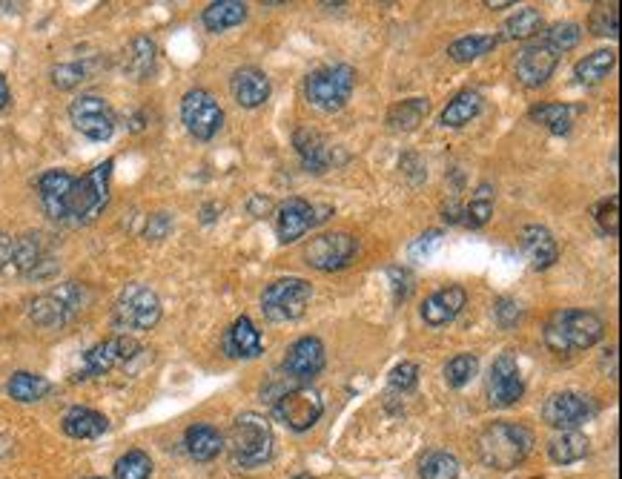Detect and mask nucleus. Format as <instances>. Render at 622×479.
I'll return each mask as SVG.
<instances>
[{"label": "nucleus", "instance_id": "nucleus-1", "mask_svg": "<svg viewBox=\"0 0 622 479\" xmlns=\"http://www.w3.org/2000/svg\"><path fill=\"white\" fill-rule=\"evenodd\" d=\"M605 333V325L591 310H557L545 325V345L554 353H580L594 348Z\"/></svg>", "mask_w": 622, "mask_h": 479}, {"label": "nucleus", "instance_id": "nucleus-2", "mask_svg": "<svg viewBox=\"0 0 622 479\" xmlns=\"http://www.w3.org/2000/svg\"><path fill=\"white\" fill-rule=\"evenodd\" d=\"M534 451V434L514 422H494L479 436V459L494 471H511Z\"/></svg>", "mask_w": 622, "mask_h": 479}, {"label": "nucleus", "instance_id": "nucleus-3", "mask_svg": "<svg viewBox=\"0 0 622 479\" xmlns=\"http://www.w3.org/2000/svg\"><path fill=\"white\" fill-rule=\"evenodd\" d=\"M109 178H112V161H104L95 170L75 178L64 198L61 221L86 224V221L101 216V210L107 207L109 201Z\"/></svg>", "mask_w": 622, "mask_h": 479}, {"label": "nucleus", "instance_id": "nucleus-4", "mask_svg": "<svg viewBox=\"0 0 622 479\" xmlns=\"http://www.w3.org/2000/svg\"><path fill=\"white\" fill-rule=\"evenodd\" d=\"M227 445H230V457L238 468H261L273 457L276 436L264 416L241 414L230 428Z\"/></svg>", "mask_w": 622, "mask_h": 479}, {"label": "nucleus", "instance_id": "nucleus-5", "mask_svg": "<svg viewBox=\"0 0 622 479\" xmlns=\"http://www.w3.org/2000/svg\"><path fill=\"white\" fill-rule=\"evenodd\" d=\"M356 87V69L347 64L322 66L307 75L304 81V98L322 112H339L347 107Z\"/></svg>", "mask_w": 622, "mask_h": 479}, {"label": "nucleus", "instance_id": "nucleus-6", "mask_svg": "<svg viewBox=\"0 0 622 479\" xmlns=\"http://www.w3.org/2000/svg\"><path fill=\"white\" fill-rule=\"evenodd\" d=\"M89 302V290L84 284L66 282L58 284L55 290L41 293L32 305H29V316L38 327L55 330V327L69 325Z\"/></svg>", "mask_w": 622, "mask_h": 479}, {"label": "nucleus", "instance_id": "nucleus-7", "mask_svg": "<svg viewBox=\"0 0 622 479\" xmlns=\"http://www.w3.org/2000/svg\"><path fill=\"white\" fill-rule=\"evenodd\" d=\"M161 322V299L147 284H127L115 302V325L127 330H152Z\"/></svg>", "mask_w": 622, "mask_h": 479}, {"label": "nucleus", "instance_id": "nucleus-8", "mask_svg": "<svg viewBox=\"0 0 622 479\" xmlns=\"http://www.w3.org/2000/svg\"><path fill=\"white\" fill-rule=\"evenodd\" d=\"M313 287L304 279H279L261 296V310L270 322H296L310 305Z\"/></svg>", "mask_w": 622, "mask_h": 479}, {"label": "nucleus", "instance_id": "nucleus-9", "mask_svg": "<svg viewBox=\"0 0 622 479\" xmlns=\"http://www.w3.org/2000/svg\"><path fill=\"white\" fill-rule=\"evenodd\" d=\"M273 414L293 431H310L322 419L324 402L319 391H313L310 385H296V388L284 391L276 399Z\"/></svg>", "mask_w": 622, "mask_h": 479}, {"label": "nucleus", "instance_id": "nucleus-10", "mask_svg": "<svg viewBox=\"0 0 622 479\" xmlns=\"http://www.w3.org/2000/svg\"><path fill=\"white\" fill-rule=\"evenodd\" d=\"M181 121L198 141H210L224 124V112L207 89H190L181 101Z\"/></svg>", "mask_w": 622, "mask_h": 479}, {"label": "nucleus", "instance_id": "nucleus-11", "mask_svg": "<svg viewBox=\"0 0 622 479\" xmlns=\"http://www.w3.org/2000/svg\"><path fill=\"white\" fill-rule=\"evenodd\" d=\"M69 118H72V127L86 135L89 141H109L115 132V112L98 95L75 98L69 107Z\"/></svg>", "mask_w": 622, "mask_h": 479}, {"label": "nucleus", "instance_id": "nucleus-12", "mask_svg": "<svg viewBox=\"0 0 622 479\" xmlns=\"http://www.w3.org/2000/svg\"><path fill=\"white\" fill-rule=\"evenodd\" d=\"M356 256V239L350 233H322L307 244L304 259L310 267L322 270V273H333L350 264Z\"/></svg>", "mask_w": 622, "mask_h": 479}, {"label": "nucleus", "instance_id": "nucleus-13", "mask_svg": "<svg viewBox=\"0 0 622 479\" xmlns=\"http://www.w3.org/2000/svg\"><path fill=\"white\" fill-rule=\"evenodd\" d=\"M12 273H21L29 279H49L58 273V262L52 259L41 233H26L21 239H15Z\"/></svg>", "mask_w": 622, "mask_h": 479}, {"label": "nucleus", "instance_id": "nucleus-14", "mask_svg": "<svg viewBox=\"0 0 622 479\" xmlns=\"http://www.w3.org/2000/svg\"><path fill=\"white\" fill-rule=\"evenodd\" d=\"M522 376H519V362H516L514 353H502L496 356L494 365H491V376H488V396H491V405L496 408H511L522 399Z\"/></svg>", "mask_w": 622, "mask_h": 479}, {"label": "nucleus", "instance_id": "nucleus-15", "mask_svg": "<svg viewBox=\"0 0 622 479\" xmlns=\"http://www.w3.org/2000/svg\"><path fill=\"white\" fill-rule=\"evenodd\" d=\"M138 353H141V345L132 336H112V339L98 342L92 350H86L84 373L86 376H101V373H109L118 365L132 362Z\"/></svg>", "mask_w": 622, "mask_h": 479}, {"label": "nucleus", "instance_id": "nucleus-16", "mask_svg": "<svg viewBox=\"0 0 622 479\" xmlns=\"http://www.w3.org/2000/svg\"><path fill=\"white\" fill-rule=\"evenodd\" d=\"M324 345L319 336H304L299 339L293 348L287 350L284 362H281V371L287 373V379H293L296 385L310 382L313 376H319L324 371Z\"/></svg>", "mask_w": 622, "mask_h": 479}, {"label": "nucleus", "instance_id": "nucleus-17", "mask_svg": "<svg viewBox=\"0 0 622 479\" xmlns=\"http://www.w3.org/2000/svg\"><path fill=\"white\" fill-rule=\"evenodd\" d=\"M559 64V55L545 44V41H537V44H528L519 55H516V78L519 84L528 89L542 87Z\"/></svg>", "mask_w": 622, "mask_h": 479}, {"label": "nucleus", "instance_id": "nucleus-18", "mask_svg": "<svg viewBox=\"0 0 622 479\" xmlns=\"http://www.w3.org/2000/svg\"><path fill=\"white\" fill-rule=\"evenodd\" d=\"M588 416H591V402L580 393H554L542 408V419L559 431H577Z\"/></svg>", "mask_w": 622, "mask_h": 479}, {"label": "nucleus", "instance_id": "nucleus-19", "mask_svg": "<svg viewBox=\"0 0 622 479\" xmlns=\"http://www.w3.org/2000/svg\"><path fill=\"white\" fill-rule=\"evenodd\" d=\"M322 218L316 216V207L304 198H287L279 207V221H276V233L281 244H293L299 241L310 227H316Z\"/></svg>", "mask_w": 622, "mask_h": 479}, {"label": "nucleus", "instance_id": "nucleus-20", "mask_svg": "<svg viewBox=\"0 0 622 479\" xmlns=\"http://www.w3.org/2000/svg\"><path fill=\"white\" fill-rule=\"evenodd\" d=\"M468 302V293L462 290V287H442V290H436L433 296L425 299V305H422V319L428 322L430 327H442V325H451L453 319L462 313V307Z\"/></svg>", "mask_w": 622, "mask_h": 479}, {"label": "nucleus", "instance_id": "nucleus-21", "mask_svg": "<svg viewBox=\"0 0 622 479\" xmlns=\"http://www.w3.org/2000/svg\"><path fill=\"white\" fill-rule=\"evenodd\" d=\"M519 244H522V253L534 270H548L559 259V244L548 227H539V224L525 227Z\"/></svg>", "mask_w": 622, "mask_h": 479}, {"label": "nucleus", "instance_id": "nucleus-22", "mask_svg": "<svg viewBox=\"0 0 622 479\" xmlns=\"http://www.w3.org/2000/svg\"><path fill=\"white\" fill-rule=\"evenodd\" d=\"M233 95H236L238 107H261L270 98V78L256 66H244L233 75Z\"/></svg>", "mask_w": 622, "mask_h": 479}, {"label": "nucleus", "instance_id": "nucleus-23", "mask_svg": "<svg viewBox=\"0 0 622 479\" xmlns=\"http://www.w3.org/2000/svg\"><path fill=\"white\" fill-rule=\"evenodd\" d=\"M293 144H296V153H299L301 164H304V170H307V173L322 175L330 170V164H333V153H330L327 141H324L319 132L299 130L296 132V138H293Z\"/></svg>", "mask_w": 622, "mask_h": 479}, {"label": "nucleus", "instance_id": "nucleus-24", "mask_svg": "<svg viewBox=\"0 0 622 479\" xmlns=\"http://www.w3.org/2000/svg\"><path fill=\"white\" fill-rule=\"evenodd\" d=\"M224 348H227V353L233 359H256V356H261V350H264V342H261V333L256 330V325L247 316H241L227 330Z\"/></svg>", "mask_w": 622, "mask_h": 479}, {"label": "nucleus", "instance_id": "nucleus-25", "mask_svg": "<svg viewBox=\"0 0 622 479\" xmlns=\"http://www.w3.org/2000/svg\"><path fill=\"white\" fill-rule=\"evenodd\" d=\"M75 175L64 173V170H49L41 175L38 181V193H41V204L46 216L52 221H61V210H64V198L72 187Z\"/></svg>", "mask_w": 622, "mask_h": 479}, {"label": "nucleus", "instance_id": "nucleus-26", "mask_svg": "<svg viewBox=\"0 0 622 479\" xmlns=\"http://www.w3.org/2000/svg\"><path fill=\"white\" fill-rule=\"evenodd\" d=\"M109 428V419L92 408H69L64 414V434L72 439H95Z\"/></svg>", "mask_w": 622, "mask_h": 479}, {"label": "nucleus", "instance_id": "nucleus-27", "mask_svg": "<svg viewBox=\"0 0 622 479\" xmlns=\"http://www.w3.org/2000/svg\"><path fill=\"white\" fill-rule=\"evenodd\" d=\"M204 26L210 32H227L238 23L247 21V3H238V0H218V3H210L201 15Z\"/></svg>", "mask_w": 622, "mask_h": 479}, {"label": "nucleus", "instance_id": "nucleus-28", "mask_svg": "<svg viewBox=\"0 0 622 479\" xmlns=\"http://www.w3.org/2000/svg\"><path fill=\"white\" fill-rule=\"evenodd\" d=\"M588 448H591V442H588L585 434H580V431H562V434L548 442V457L554 459L557 465H574V462L588 457Z\"/></svg>", "mask_w": 622, "mask_h": 479}, {"label": "nucleus", "instance_id": "nucleus-29", "mask_svg": "<svg viewBox=\"0 0 622 479\" xmlns=\"http://www.w3.org/2000/svg\"><path fill=\"white\" fill-rule=\"evenodd\" d=\"M479 112H482V95L476 89H462L451 104L445 107V112H442V127L459 130V127L471 124Z\"/></svg>", "mask_w": 622, "mask_h": 479}, {"label": "nucleus", "instance_id": "nucleus-30", "mask_svg": "<svg viewBox=\"0 0 622 479\" xmlns=\"http://www.w3.org/2000/svg\"><path fill=\"white\" fill-rule=\"evenodd\" d=\"M184 445L190 451V457L198 462H210L221 454L224 448V436L215 431L213 425H193L187 436H184Z\"/></svg>", "mask_w": 622, "mask_h": 479}, {"label": "nucleus", "instance_id": "nucleus-31", "mask_svg": "<svg viewBox=\"0 0 622 479\" xmlns=\"http://www.w3.org/2000/svg\"><path fill=\"white\" fill-rule=\"evenodd\" d=\"M617 64V52L614 49H597L591 55H585L580 64L574 66V75L580 84H600L608 78V72Z\"/></svg>", "mask_w": 622, "mask_h": 479}, {"label": "nucleus", "instance_id": "nucleus-32", "mask_svg": "<svg viewBox=\"0 0 622 479\" xmlns=\"http://www.w3.org/2000/svg\"><path fill=\"white\" fill-rule=\"evenodd\" d=\"M428 109H430L428 98H408V101L396 104V107L387 112V124L399 132L419 130V124L425 121Z\"/></svg>", "mask_w": 622, "mask_h": 479}, {"label": "nucleus", "instance_id": "nucleus-33", "mask_svg": "<svg viewBox=\"0 0 622 479\" xmlns=\"http://www.w3.org/2000/svg\"><path fill=\"white\" fill-rule=\"evenodd\" d=\"M577 107H568V104H542V107L531 109V121L542 124L545 130H551L554 135H565L574 127V118H577Z\"/></svg>", "mask_w": 622, "mask_h": 479}, {"label": "nucleus", "instance_id": "nucleus-34", "mask_svg": "<svg viewBox=\"0 0 622 479\" xmlns=\"http://www.w3.org/2000/svg\"><path fill=\"white\" fill-rule=\"evenodd\" d=\"M6 391H9V396L15 402H38V399H43L46 393L52 391V385H49V379H43L38 373L18 371L9 379Z\"/></svg>", "mask_w": 622, "mask_h": 479}, {"label": "nucleus", "instance_id": "nucleus-35", "mask_svg": "<svg viewBox=\"0 0 622 479\" xmlns=\"http://www.w3.org/2000/svg\"><path fill=\"white\" fill-rule=\"evenodd\" d=\"M152 64H155V44H152L150 38H135L129 44L127 55H124V72H127L129 78L141 81V78H147L152 72Z\"/></svg>", "mask_w": 622, "mask_h": 479}, {"label": "nucleus", "instance_id": "nucleus-36", "mask_svg": "<svg viewBox=\"0 0 622 479\" xmlns=\"http://www.w3.org/2000/svg\"><path fill=\"white\" fill-rule=\"evenodd\" d=\"M539 29H542V15H539L534 6H525V9L516 12L514 18L505 21L502 38L505 41H528V38L539 35Z\"/></svg>", "mask_w": 622, "mask_h": 479}, {"label": "nucleus", "instance_id": "nucleus-37", "mask_svg": "<svg viewBox=\"0 0 622 479\" xmlns=\"http://www.w3.org/2000/svg\"><path fill=\"white\" fill-rule=\"evenodd\" d=\"M496 44H499L496 35H471V38L453 41L451 49H448V55H451L456 64H471V61H476V58H482V55H488L491 49H496Z\"/></svg>", "mask_w": 622, "mask_h": 479}, {"label": "nucleus", "instance_id": "nucleus-38", "mask_svg": "<svg viewBox=\"0 0 622 479\" xmlns=\"http://www.w3.org/2000/svg\"><path fill=\"white\" fill-rule=\"evenodd\" d=\"M465 216V224L468 227H482L488 224V218L494 216V187L491 184H479L476 193H473L471 204L462 210Z\"/></svg>", "mask_w": 622, "mask_h": 479}, {"label": "nucleus", "instance_id": "nucleus-39", "mask_svg": "<svg viewBox=\"0 0 622 479\" xmlns=\"http://www.w3.org/2000/svg\"><path fill=\"white\" fill-rule=\"evenodd\" d=\"M476 371H479V362H476L473 353H456L451 362L445 365V382L451 388H465L476 376Z\"/></svg>", "mask_w": 622, "mask_h": 479}, {"label": "nucleus", "instance_id": "nucleus-40", "mask_svg": "<svg viewBox=\"0 0 622 479\" xmlns=\"http://www.w3.org/2000/svg\"><path fill=\"white\" fill-rule=\"evenodd\" d=\"M152 459L144 451H127L115 462V479H150Z\"/></svg>", "mask_w": 622, "mask_h": 479}, {"label": "nucleus", "instance_id": "nucleus-41", "mask_svg": "<svg viewBox=\"0 0 622 479\" xmlns=\"http://www.w3.org/2000/svg\"><path fill=\"white\" fill-rule=\"evenodd\" d=\"M459 477V459L448 451H433L422 462V479H456Z\"/></svg>", "mask_w": 622, "mask_h": 479}, {"label": "nucleus", "instance_id": "nucleus-42", "mask_svg": "<svg viewBox=\"0 0 622 479\" xmlns=\"http://www.w3.org/2000/svg\"><path fill=\"white\" fill-rule=\"evenodd\" d=\"M588 26H591V32L600 35V38H617V35H620V6H617V3H611V6L600 3V6L591 12Z\"/></svg>", "mask_w": 622, "mask_h": 479}, {"label": "nucleus", "instance_id": "nucleus-43", "mask_svg": "<svg viewBox=\"0 0 622 479\" xmlns=\"http://www.w3.org/2000/svg\"><path fill=\"white\" fill-rule=\"evenodd\" d=\"M594 218H597V224H600V230L605 236L617 239L620 236V196H611L600 201L594 207Z\"/></svg>", "mask_w": 622, "mask_h": 479}, {"label": "nucleus", "instance_id": "nucleus-44", "mask_svg": "<svg viewBox=\"0 0 622 479\" xmlns=\"http://www.w3.org/2000/svg\"><path fill=\"white\" fill-rule=\"evenodd\" d=\"M580 38H582L580 23H557V26L545 35V44L551 46L557 55H562V52H568V49H574V46L580 44Z\"/></svg>", "mask_w": 622, "mask_h": 479}, {"label": "nucleus", "instance_id": "nucleus-45", "mask_svg": "<svg viewBox=\"0 0 622 479\" xmlns=\"http://www.w3.org/2000/svg\"><path fill=\"white\" fill-rule=\"evenodd\" d=\"M84 81H89V66L86 64H61L52 69V84L58 89H75Z\"/></svg>", "mask_w": 622, "mask_h": 479}, {"label": "nucleus", "instance_id": "nucleus-46", "mask_svg": "<svg viewBox=\"0 0 622 479\" xmlns=\"http://www.w3.org/2000/svg\"><path fill=\"white\" fill-rule=\"evenodd\" d=\"M390 385L402 393L413 391V388L419 385V365H413V362H402V365H396L393 373H390Z\"/></svg>", "mask_w": 622, "mask_h": 479}, {"label": "nucleus", "instance_id": "nucleus-47", "mask_svg": "<svg viewBox=\"0 0 622 479\" xmlns=\"http://www.w3.org/2000/svg\"><path fill=\"white\" fill-rule=\"evenodd\" d=\"M439 244H442V233H439V230H430V233H425L422 239L413 241V247H410V259H413V262L430 259V256L439 250Z\"/></svg>", "mask_w": 622, "mask_h": 479}, {"label": "nucleus", "instance_id": "nucleus-48", "mask_svg": "<svg viewBox=\"0 0 622 479\" xmlns=\"http://www.w3.org/2000/svg\"><path fill=\"white\" fill-rule=\"evenodd\" d=\"M496 319H499V325L502 327H514L516 322L522 319V310H519V305L511 302V299H502L499 307H496Z\"/></svg>", "mask_w": 622, "mask_h": 479}, {"label": "nucleus", "instance_id": "nucleus-49", "mask_svg": "<svg viewBox=\"0 0 622 479\" xmlns=\"http://www.w3.org/2000/svg\"><path fill=\"white\" fill-rule=\"evenodd\" d=\"M170 227L172 221L167 213H155V216H150V224H147V239L161 241L167 233H170Z\"/></svg>", "mask_w": 622, "mask_h": 479}, {"label": "nucleus", "instance_id": "nucleus-50", "mask_svg": "<svg viewBox=\"0 0 622 479\" xmlns=\"http://www.w3.org/2000/svg\"><path fill=\"white\" fill-rule=\"evenodd\" d=\"M390 279H393V290H396V302H405V299L410 296V290H413L408 270L393 267V270H390Z\"/></svg>", "mask_w": 622, "mask_h": 479}, {"label": "nucleus", "instance_id": "nucleus-51", "mask_svg": "<svg viewBox=\"0 0 622 479\" xmlns=\"http://www.w3.org/2000/svg\"><path fill=\"white\" fill-rule=\"evenodd\" d=\"M12 259H15V239L0 233V273L12 270Z\"/></svg>", "mask_w": 622, "mask_h": 479}, {"label": "nucleus", "instance_id": "nucleus-52", "mask_svg": "<svg viewBox=\"0 0 622 479\" xmlns=\"http://www.w3.org/2000/svg\"><path fill=\"white\" fill-rule=\"evenodd\" d=\"M258 210H264V213H267V210H270V201H267V198H264V201H261V198H253V201H250V213L258 216Z\"/></svg>", "mask_w": 622, "mask_h": 479}, {"label": "nucleus", "instance_id": "nucleus-53", "mask_svg": "<svg viewBox=\"0 0 622 479\" xmlns=\"http://www.w3.org/2000/svg\"><path fill=\"white\" fill-rule=\"evenodd\" d=\"M9 104V84H6V78L0 75V109Z\"/></svg>", "mask_w": 622, "mask_h": 479}, {"label": "nucleus", "instance_id": "nucleus-54", "mask_svg": "<svg viewBox=\"0 0 622 479\" xmlns=\"http://www.w3.org/2000/svg\"><path fill=\"white\" fill-rule=\"evenodd\" d=\"M485 6H488V9H508V6H511V0H488Z\"/></svg>", "mask_w": 622, "mask_h": 479}, {"label": "nucleus", "instance_id": "nucleus-55", "mask_svg": "<svg viewBox=\"0 0 622 479\" xmlns=\"http://www.w3.org/2000/svg\"><path fill=\"white\" fill-rule=\"evenodd\" d=\"M293 479H310V477H307V474H299V477H293Z\"/></svg>", "mask_w": 622, "mask_h": 479}, {"label": "nucleus", "instance_id": "nucleus-56", "mask_svg": "<svg viewBox=\"0 0 622 479\" xmlns=\"http://www.w3.org/2000/svg\"><path fill=\"white\" fill-rule=\"evenodd\" d=\"M95 479H101V477H95Z\"/></svg>", "mask_w": 622, "mask_h": 479}]
</instances>
